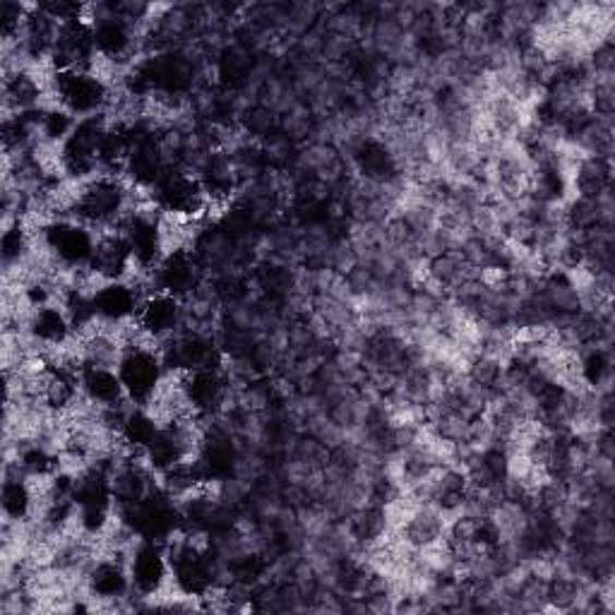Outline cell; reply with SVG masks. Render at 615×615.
<instances>
[{"instance_id":"30bf717a","label":"cell","mask_w":615,"mask_h":615,"mask_svg":"<svg viewBox=\"0 0 615 615\" xmlns=\"http://www.w3.org/2000/svg\"><path fill=\"white\" fill-rule=\"evenodd\" d=\"M80 389L99 407H111L125 397V389L121 377H118V371L97 369V365H85V369H82Z\"/></svg>"},{"instance_id":"4fadbf2b","label":"cell","mask_w":615,"mask_h":615,"mask_svg":"<svg viewBox=\"0 0 615 615\" xmlns=\"http://www.w3.org/2000/svg\"><path fill=\"white\" fill-rule=\"evenodd\" d=\"M347 524L351 529L353 539L361 543V548L381 541L387 534V529H389L383 505H373V503L361 507V510L353 512L351 517H347Z\"/></svg>"},{"instance_id":"6da1fadb","label":"cell","mask_w":615,"mask_h":615,"mask_svg":"<svg viewBox=\"0 0 615 615\" xmlns=\"http://www.w3.org/2000/svg\"><path fill=\"white\" fill-rule=\"evenodd\" d=\"M53 94L70 116L82 121V118L106 111L111 89L87 70H68V73H58Z\"/></svg>"},{"instance_id":"8fae6325","label":"cell","mask_w":615,"mask_h":615,"mask_svg":"<svg viewBox=\"0 0 615 615\" xmlns=\"http://www.w3.org/2000/svg\"><path fill=\"white\" fill-rule=\"evenodd\" d=\"M29 333L39 337L46 345H63V341L73 335V325H70L68 315L61 305H39L34 308Z\"/></svg>"},{"instance_id":"3957f363","label":"cell","mask_w":615,"mask_h":615,"mask_svg":"<svg viewBox=\"0 0 615 615\" xmlns=\"http://www.w3.org/2000/svg\"><path fill=\"white\" fill-rule=\"evenodd\" d=\"M46 243L65 267H87L97 245V236L89 227L73 219H58L44 231Z\"/></svg>"},{"instance_id":"8992f818","label":"cell","mask_w":615,"mask_h":615,"mask_svg":"<svg viewBox=\"0 0 615 615\" xmlns=\"http://www.w3.org/2000/svg\"><path fill=\"white\" fill-rule=\"evenodd\" d=\"M183 321V301L179 296L159 291L149 296L137 311L140 327L157 339H167L181 333Z\"/></svg>"},{"instance_id":"5b68a950","label":"cell","mask_w":615,"mask_h":615,"mask_svg":"<svg viewBox=\"0 0 615 615\" xmlns=\"http://www.w3.org/2000/svg\"><path fill=\"white\" fill-rule=\"evenodd\" d=\"M152 277L159 291L179 296L183 301L188 296H193L200 281L205 279V269L200 267L193 251H176L159 260V265L152 269Z\"/></svg>"},{"instance_id":"7c38bea8","label":"cell","mask_w":615,"mask_h":615,"mask_svg":"<svg viewBox=\"0 0 615 615\" xmlns=\"http://www.w3.org/2000/svg\"><path fill=\"white\" fill-rule=\"evenodd\" d=\"M575 191L579 197L596 200L601 193L613 191V167L611 159L587 157L577 167L575 173Z\"/></svg>"},{"instance_id":"9a60e30c","label":"cell","mask_w":615,"mask_h":615,"mask_svg":"<svg viewBox=\"0 0 615 615\" xmlns=\"http://www.w3.org/2000/svg\"><path fill=\"white\" fill-rule=\"evenodd\" d=\"M503 369H505V365H501L495 359H489L481 353V357H477L474 361L469 363L467 375H469L471 383L493 389V385H495V381H498V375H501Z\"/></svg>"},{"instance_id":"ba28073f","label":"cell","mask_w":615,"mask_h":615,"mask_svg":"<svg viewBox=\"0 0 615 615\" xmlns=\"http://www.w3.org/2000/svg\"><path fill=\"white\" fill-rule=\"evenodd\" d=\"M92 303L97 317L111 323H121L128 321V317H135L142 305L135 289L125 281H109L97 296H94Z\"/></svg>"},{"instance_id":"52a82bcc","label":"cell","mask_w":615,"mask_h":615,"mask_svg":"<svg viewBox=\"0 0 615 615\" xmlns=\"http://www.w3.org/2000/svg\"><path fill=\"white\" fill-rule=\"evenodd\" d=\"M227 387L229 377L221 369H203L185 375V395L197 413H219Z\"/></svg>"},{"instance_id":"277c9868","label":"cell","mask_w":615,"mask_h":615,"mask_svg":"<svg viewBox=\"0 0 615 615\" xmlns=\"http://www.w3.org/2000/svg\"><path fill=\"white\" fill-rule=\"evenodd\" d=\"M125 565L130 572V584L140 596H149L154 591H159L171 577L167 551L157 541H142L133 553L125 555Z\"/></svg>"},{"instance_id":"7a4b0ae2","label":"cell","mask_w":615,"mask_h":615,"mask_svg":"<svg viewBox=\"0 0 615 615\" xmlns=\"http://www.w3.org/2000/svg\"><path fill=\"white\" fill-rule=\"evenodd\" d=\"M164 375L161 357L145 349H128L118 365V377H121L125 395L135 401L137 407H145L152 399Z\"/></svg>"},{"instance_id":"5bb4252c","label":"cell","mask_w":615,"mask_h":615,"mask_svg":"<svg viewBox=\"0 0 615 615\" xmlns=\"http://www.w3.org/2000/svg\"><path fill=\"white\" fill-rule=\"evenodd\" d=\"M32 491L27 481H8L3 483V517L10 519H29L32 515Z\"/></svg>"},{"instance_id":"9c48e42d","label":"cell","mask_w":615,"mask_h":615,"mask_svg":"<svg viewBox=\"0 0 615 615\" xmlns=\"http://www.w3.org/2000/svg\"><path fill=\"white\" fill-rule=\"evenodd\" d=\"M447 531V515L441 507L433 503L419 505L417 512L411 515L409 522L399 529V534L405 536L411 548H423L429 543L443 539Z\"/></svg>"}]
</instances>
